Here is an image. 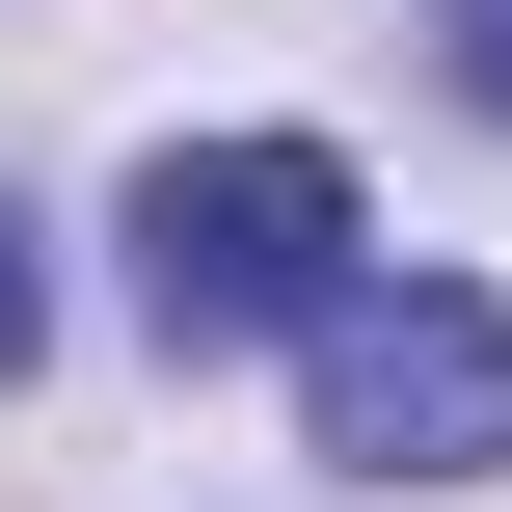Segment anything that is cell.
<instances>
[{"label":"cell","instance_id":"cell-3","mask_svg":"<svg viewBox=\"0 0 512 512\" xmlns=\"http://www.w3.org/2000/svg\"><path fill=\"white\" fill-rule=\"evenodd\" d=\"M27 351H54V270H27V216H0V378H27Z\"/></svg>","mask_w":512,"mask_h":512},{"label":"cell","instance_id":"cell-2","mask_svg":"<svg viewBox=\"0 0 512 512\" xmlns=\"http://www.w3.org/2000/svg\"><path fill=\"white\" fill-rule=\"evenodd\" d=\"M297 432H324L351 486H512V297L351 270V297L297 324Z\"/></svg>","mask_w":512,"mask_h":512},{"label":"cell","instance_id":"cell-1","mask_svg":"<svg viewBox=\"0 0 512 512\" xmlns=\"http://www.w3.org/2000/svg\"><path fill=\"white\" fill-rule=\"evenodd\" d=\"M351 297V162L324 135H162L135 162V324L162 351H270Z\"/></svg>","mask_w":512,"mask_h":512},{"label":"cell","instance_id":"cell-4","mask_svg":"<svg viewBox=\"0 0 512 512\" xmlns=\"http://www.w3.org/2000/svg\"><path fill=\"white\" fill-rule=\"evenodd\" d=\"M432 54H459V81H486V108H512V0H432Z\"/></svg>","mask_w":512,"mask_h":512}]
</instances>
